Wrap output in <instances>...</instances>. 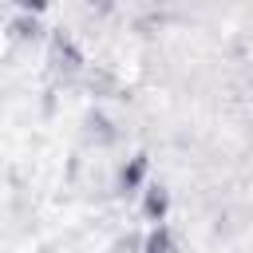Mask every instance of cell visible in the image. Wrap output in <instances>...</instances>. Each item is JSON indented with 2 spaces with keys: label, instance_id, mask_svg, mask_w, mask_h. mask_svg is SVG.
Here are the masks:
<instances>
[{
  "label": "cell",
  "instance_id": "cell-1",
  "mask_svg": "<svg viewBox=\"0 0 253 253\" xmlns=\"http://www.w3.org/2000/svg\"><path fill=\"white\" fill-rule=\"evenodd\" d=\"M142 210H146V217L162 221V217H166V210H170V202H166V190H158V186H146V190H142Z\"/></svg>",
  "mask_w": 253,
  "mask_h": 253
},
{
  "label": "cell",
  "instance_id": "cell-2",
  "mask_svg": "<svg viewBox=\"0 0 253 253\" xmlns=\"http://www.w3.org/2000/svg\"><path fill=\"white\" fill-rule=\"evenodd\" d=\"M146 253H174V241L166 229H150L146 233Z\"/></svg>",
  "mask_w": 253,
  "mask_h": 253
},
{
  "label": "cell",
  "instance_id": "cell-3",
  "mask_svg": "<svg viewBox=\"0 0 253 253\" xmlns=\"http://www.w3.org/2000/svg\"><path fill=\"white\" fill-rule=\"evenodd\" d=\"M16 4H20L24 12H43V8H47V0H16Z\"/></svg>",
  "mask_w": 253,
  "mask_h": 253
}]
</instances>
